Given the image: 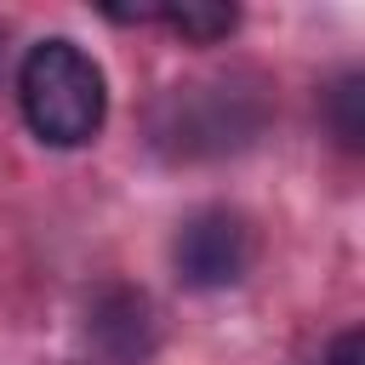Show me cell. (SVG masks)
Here are the masks:
<instances>
[{
	"mask_svg": "<svg viewBox=\"0 0 365 365\" xmlns=\"http://www.w3.org/2000/svg\"><path fill=\"white\" fill-rule=\"evenodd\" d=\"M0 57H6V40H0Z\"/></svg>",
	"mask_w": 365,
	"mask_h": 365,
	"instance_id": "obj_7",
	"label": "cell"
},
{
	"mask_svg": "<svg viewBox=\"0 0 365 365\" xmlns=\"http://www.w3.org/2000/svg\"><path fill=\"white\" fill-rule=\"evenodd\" d=\"M359 103H365V80L348 74V80L331 91V120H336V137H342L348 148H359V137H365V114H359Z\"/></svg>",
	"mask_w": 365,
	"mask_h": 365,
	"instance_id": "obj_5",
	"label": "cell"
},
{
	"mask_svg": "<svg viewBox=\"0 0 365 365\" xmlns=\"http://www.w3.org/2000/svg\"><path fill=\"white\" fill-rule=\"evenodd\" d=\"M148 23H165L171 34L194 40V46H217L240 29L234 6H205V0H182V6H148Z\"/></svg>",
	"mask_w": 365,
	"mask_h": 365,
	"instance_id": "obj_4",
	"label": "cell"
},
{
	"mask_svg": "<svg viewBox=\"0 0 365 365\" xmlns=\"http://www.w3.org/2000/svg\"><path fill=\"white\" fill-rule=\"evenodd\" d=\"M154 308H148V297L143 291H125V285H108L97 302H91V342L108 354V359H120V365H131V359H148L154 354Z\"/></svg>",
	"mask_w": 365,
	"mask_h": 365,
	"instance_id": "obj_3",
	"label": "cell"
},
{
	"mask_svg": "<svg viewBox=\"0 0 365 365\" xmlns=\"http://www.w3.org/2000/svg\"><path fill=\"white\" fill-rule=\"evenodd\" d=\"M171 262H177V279L194 285V291H228L251 274L257 262V234L240 211L228 205H205L194 211L182 228H177V245H171Z\"/></svg>",
	"mask_w": 365,
	"mask_h": 365,
	"instance_id": "obj_2",
	"label": "cell"
},
{
	"mask_svg": "<svg viewBox=\"0 0 365 365\" xmlns=\"http://www.w3.org/2000/svg\"><path fill=\"white\" fill-rule=\"evenodd\" d=\"M17 108L46 148H86L108 120L103 68L63 34L34 40L17 68Z\"/></svg>",
	"mask_w": 365,
	"mask_h": 365,
	"instance_id": "obj_1",
	"label": "cell"
},
{
	"mask_svg": "<svg viewBox=\"0 0 365 365\" xmlns=\"http://www.w3.org/2000/svg\"><path fill=\"white\" fill-rule=\"evenodd\" d=\"M325 365H365V331H359V325L336 331L331 348H325Z\"/></svg>",
	"mask_w": 365,
	"mask_h": 365,
	"instance_id": "obj_6",
	"label": "cell"
}]
</instances>
